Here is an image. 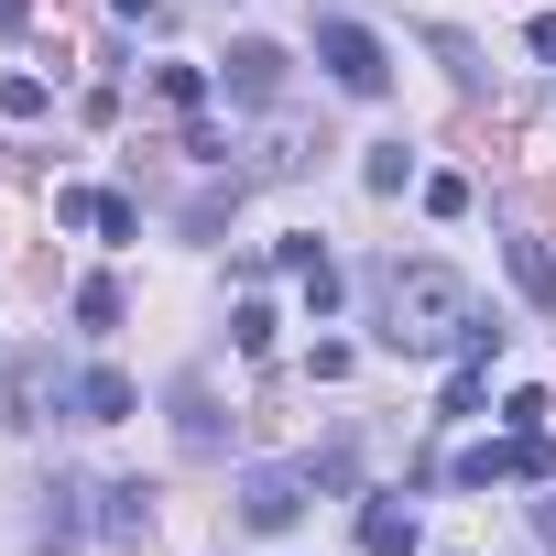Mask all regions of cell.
<instances>
[{
  "mask_svg": "<svg viewBox=\"0 0 556 556\" xmlns=\"http://www.w3.org/2000/svg\"><path fill=\"white\" fill-rule=\"evenodd\" d=\"M469 328H480V295L458 285L447 262H393L382 273V350L393 361H458L469 350Z\"/></svg>",
  "mask_w": 556,
  "mask_h": 556,
  "instance_id": "cell-1",
  "label": "cell"
},
{
  "mask_svg": "<svg viewBox=\"0 0 556 556\" xmlns=\"http://www.w3.org/2000/svg\"><path fill=\"white\" fill-rule=\"evenodd\" d=\"M306 502H317V469H306V458H262V469H240V534H295Z\"/></svg>",
  "mask_w": 556,
  "mask_h": 556,
  "instance_id": "cell-2",
  "label": "cell"
},
{
  "mask_svg": "<svg viewBox=\"0 0 556 556\" xmlns=\"http://www.w3.org/2000/svg\"><path fill=\"white\" fill-rule=\"evenodd\" d=\"M317 66H328V88H350V99H382V88H393L382 34H371V23H350V12H328V23H317Z\"/></svg>",
  "mask_w": 556,
  "mask_h": 556,
  "instance_id": "cell-3",
  "label": "cell"
},
{
  "mask_svg": "<svg viewBox=\"0 0 556 556\" xmlns=\"http://www.w3.org/2000/svg\"><path fill=\"white\" fill-rule=\"evenodd\" d=\"M55 404H77V382L55 371V350H23V361H0V415H12V426H45Z\"/></svg>",
  "mask_w": 556,
  "mask_h": 556,
  "instance_id": "cell-4",
  "label": "cell"
},
{
  "mask_svg": "<svg viewBox=\"0 0 556 556\" xmlns=\"http://www.w3.org/2000/svg\"><path fill=\"white\" fill-rule=\"evenodd\" d=\"M218 88H229L240 110H273V99H285V45H262V34H240V45L218 55Z\"/></svg>",
  "mask_w": 556,
  "mask_h": 556,
  "instance_id": "cell-5",
  "label": "cell"
},
{
  "mask_svg": "<svg viewBox=\"0 0 556 556\" xmlns=\"http://www.w3.org/2000/svg\"><path fill=\"white\" fill-rule=\"evenodd\" d=\"M55 218H66V229H99L110 251H121V240H142V207H131L121 186H55Z\"/></svg>",
  "mask_w": 556,
  "mask_h": 556,
  "instance_id": "cell-6",
  "label": "cell"
},
{
  "mask_svg": "<svg viewBox=\"0 0 556 556\" xmlns=\"http://www.w3.org/2000/svg\"><path fill=\"white\" fill-rule=\"evenodd\" d=\"M175 447H186V458H218V447H229V415H218L207 371H186V382H175Z\"/></svg>",
  "mask_w": 556,
  "mask_h": 556,
  "instance_id": "cell-7",
  "label": "cell"
},
{
  "mask_svg": "<svg viewBox=\"0 0 556 556\" xmlns=\"http://www.w3.org/2000/svg\"><path fill=\"white\" fill-rule=\"evenodd\" d=\"M426 534H415V502L404 491H371V513H361V556H415Z\"/></svg>",
  "mask_w": 556,
  "mask_h": 556,
  "instance_id": "cell-8",
  "label": "cell"
},
{
  "mask_svg": "<svg viewBox=\"0 0 556 556\" xmlns=\"http://www.w3.org/2000/svg\"><path fill=\"white\" fill-rule=\"evenodd\" d=\"M99 534H110V545H142V534H153V480H110V491H99Z\"/></svg>",
  "mask_w": 556,
  "mask_h": 556,
  "instance_id": "cell-9",
  "label": "cell"
},
{
  "mask_svg": "<svg viewBox=\"0 0 556 556\" xmlns=\"http://www.w3.org/2000/svg\"><path fill=\"white\" fill-rule=\"evenodd\" d=\"M131 404H142V393H131V371H110V361H99V371H77V415H88V426H121Z\"/></svg>",
  "mask_w": 556,
  "mask_h": 556,
  "instance_id": "cell-10",
  "label": "cell"
},
{
  "mask_svg": "<svg viewBox=\"0 0 556 556\" xmlns=\"http://www.w3.org/2000/svg\"><path fill=\"white\" fill-rule=\"evenodd\" d=\"M502 262H513V285H523V306H556V251H545L534 229H513V251H502Z\"/></svg>",
  "mask_w": 556,
  "mask_h": 556,
  "instance_id": "cell-11",
  "label": "cell"
},
{
  "mask_svg": "<svg viewBox=\"0 0 556 556\" xmlns=\"http://www.w3.org/2000/svg\"><path fill=\"white\" fill-rule=\"evenodd\" d=\"M66 306H77V328H88V339H110V328H121V285H110V273H88Z\"/></svg>",
  "mask_w": 556,
  "mask_h": 556,
  "instance_id": "cell-12",
  "label": "cell"
},
{
  "mask_svg": "<svg viewBox=\"0 0 556 556\" xmlns=\"http://www.w3.org/2000/svg\"><path fill=\"white\" fill-rule=\"evenodd\" d=\"M361 186H371V197H404V186H415V142H371Z\"/></svg>",
  "mask_w": 556,
  "mask_h": 556,
  "instance_id": "cell-13",
  "label": "cell"
},
{
  "mask_svg": "<svg viewBox=\"0 0 556 556\" xmlns=\"http://www.w3.org/2000/svg\"><path fill=\"white\" fill-rule=\"evenodd\" d=\"M426 45H437V66H447V77H458V88H480V77H491V66H480V45H469V34H458V23H437V34H426Z\"/></svg>",
  "mask_w": 556,
  "mask_h": 556,
  "instance_id": "cell-14",
  "label": "cell"
},
{
  "mask_svg": "<svg viewBox=\"0 0 556 556\" xmlns=\"http://www.w3.org/2000/svg\"><path fill=\"white\" fill-rule=\"evenodd\" d=\"M77 534H88V523H77V491L55 480V491H45V513H34V545H77Z\"/></svg>",
  "mask_w": 556,
  "mask_h": 556,
  "instance_id": "cell-15",
  "label": "cell"
},
{
  "mask_svg": "<svg viewBox=\"0 0 556 556\" xmlns=\"http://www.w3.org/2000/svg\"><path fill=\"white\" fill-rule=\"evenodd\" d=\"M45 110H55L45 77H0V121H45Z\"/></svg>",
  "mask_w": 556,
  "mask_h": 556,
  "instance_id": "cell-16",
  "label": "cell"
},
{
  "mask_svg": "<svg viewBox=\"0 0 556 556\" xmlns=\"http://www.w3.org/2000/svg\"><path fill=\"white\" fill-rule=\"evenodd\" d=\"M229 207H240V175H229V186H207V197H197V207H186V229H197V240H207V229H229Z\"/></svg>",
  "mask_w": 556,
  "mask_h": 556,
  "instance_id": "cell-17",
  "label": "cell"
},
{
  "mask_svg": "<svg viewBox=\"0 0 556 556\" xmlns=\"http://www.w3.org/2000/svg\"><path fill=\"white\" fill-rule=\"evenodd\" d=\"M306 469H317V491H350V480H361V447H350V437H339V447H317V458H306Z\"/></svg>",
  "mask_w": 556,
  "mask_h": 556,
  "instance_id": "cell-18",
  "label": "cell"
},
{
  "mask_svg": "<svg viewBox=\"0 0 556 556\" xmlns=\"http://www.w3.org/2000/svg\"><path fill=\"white\" fill-rule=\"evenodd\" d=\"M426 218H469V175H426Z\"/></svg>",
  "mask_w": 556,
  "mask_h": 556,
  "instance_id": "cell-19",
  "label": "cell"
},
{
  "mask_svg": "<svg viewBox=\"0 0 556 556\" xmlns=\"http://www.w3.org/2000/svg\"><path fill=\"white\" fill-rule=\"evenodd\" d=\"M229 339H240V350H251V361H262V350H273V306H262V295H251V306H240V317H229Z\"/></svg>",
  "mask_w": 556,
  "mask_h": 556,
  "instance_id": "cell-20",
  "label": "cell"
},
{
  "mask_svg": "<svg viewBox=\"0 0 556 556\" xmlns=\"http://www.w3.org/2000/svg\"><path fill=\"white\" fill-rule=\"evenodd\" d=\"M306 285V317H339V262H317V273H295Z\"/></svg>",
  "mask_w": 556,
  "mask_h": 556,
  "instance_id": "cell-21",
  "label": "cell"
},
{
  "mask_svg": "<svg viewBox=\"0 0 556 556\" xmlns=\"http://www.w3.org/2000/svg\"><path fill=\"white\" fill-rule=\"evenodd\" d=\"M164 99L175 110H207V66H164Z\"/></svg>",
  "mask_w": 556,
  "mask_h": 556,
  "instance_id": "cell-22",
  "label": "cell"
},
{
  "mask_svg": "<svg viewBox=\"0 0 556 556\" xmlns=\"http://www.w3.org/2000/svg\"><path fill=\"white\" fill-rule=\"evenodd\" d=\"M523 513H534V545H545V556H556V491H534V502H523Z\"/></svg>",
  "mask_w": 556,
  "mask_h": 556,
  "instance_id": "cell-23",
  "label": "cell"
},
{
  "mask_svg": "<svg viewBox=\"0 0 556 556\" xmlns=\"http://www.w3.org/2000/svg\"><path fill=\"white\" fill-rule=\"evenodd\" d=\"M523 45H534V55L556 66V12H534V23H523Z\"/></svg>",
  "mask_w": 556,
  "mask_h": 556,
  "instance_id": "cell-24",
  "label": "cell"
},
{
  "mask_svg": "<svg viewBox=\"0 0 556 556\" xmlns=\"http://www.w3.org/2000/svg\"><path fill=\"white\" fill-rule=\"evenodd\" d=\"M110 12H121V23H153V12H164V0H110Z\"/></svg>",
  "mask_w": 556,
  "mask_h": 556,
  "instance_id": "cell-25",
  "label": "cell"
}]
</instances>
